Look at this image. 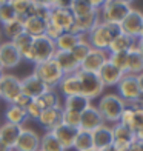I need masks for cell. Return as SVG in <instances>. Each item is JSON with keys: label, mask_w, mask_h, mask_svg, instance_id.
Masks as SVG:
<instances>
[{"label": "cell", "mask_w": 143, "mask_h": 151, "mask_svg": "<svg viewBox=\"0 0 143 151\" xmlns=\"http://www.w3.org/2000/svg\"><path fill=\"white\" fill-rule=\"evenodd\" d=\"M122 34L120 25L114 23H106V22H97V25L88 32V42H89L91 48L94 50H102L108 51V46L111 45V42Z\"/></svg>", "instance_id": "obj_1"}, {"label": "cell", "mask_w": 143, "mask_h": 151, "mask_svg": "<svg viewBox=\"0 0 143 151\" xmlns=\"http://www.w3.org/2000/svg\"><path fill=\"white\" fill-rule=\"evenodd\" d=\"M125 105H126V102L122 99L119 94L109 93V94L100 96L97 109H99L103 122L106 123V125L112 127V125H115V123H119Z\"/></svg>", "instance_id": "obj_2"}, {"label": "cell", "mask_w": 143, "mask_h": 151, "mask_svg": "<svg viewBox=\"0 0 143 151\" xmlns=\"http://www.w3.org/2000/svg\"><path fill=\"white\" fill-rule=\"evenodd\" d=\"M32 74H36L37 77L43 82V83L49 88V90H56L59 86L60 80L63 79V71L60 70V66L57 65V62L54 59L40 62V63L34 65Z\"/></svg>", "instance_id": "obj_3"}, {"label": "cell", "mask_w": 143, "mask_h": 151, "mask_svg": "<svg viewBox=\"0 0 143 151\" xmlns=\"http://www.w3.org/2000/svg\"><path fill=\"white\" fill-rule=\"evenodd\" d=\"M131 9V3L123 2V0H106V3L99 11V19L100 22L120 25Z\"/></svg>", "instance_id": "obj_4"}, {"label": "cell", "mask_w": 143, "mask_h": 151, "mask_svg": "<svg viewBox=\"0 0 143 151\" xmlns=\"http://www.w3.org/2000/svg\"><path fill=\"white\" fill-rule=\"evenodd\" d=\"M77 77L80 80V88H82V94L88 97L89 100L99 99L102 93H103L105 86L100 80L99 73H91V71H85V70H79L77 71Z\"/></svg>", "instance_id": "obj_5"}, {"label": "cell", "mask_w": 143, "mask_h": 151, "mask_svg": "<svg viewBox=\"0 0 143 151\" xmlns=\"http://www.w3.org/2000/svg\"><path fill=\"white\" fill-rule=\"evenodd\" d=\"M22 94V79L12 74H3L0 77V99L6 104H14V100Z\"/></svg>", "instance_id": "obj_6"}, {"label": "cell", "mask_w": 143, "mask_h": 151, "mask_svg": "<svg viewBox=\"0 0 143 151\" xmlns=\"http://www.w3.org/2000/svg\"><path fill=\"white\" fill-rule=\"evenodd\" d=\"M117 94L126 102V104L142 99V93H140L137 76L125 74L123 77H122V80L119 82V85H117Z\"/></svg>", "instance_id": "obj_7"}, {"label": "cell", "mask_w": 143, "mask_h": 151, "mask_svg": "<svg viewBox=\"0 0 143 151\" xmlns=\"http://www.w3.org/2000/svg\"><path fill=\"white\" fill-rule=\"evenodd\" d=\"M56 51L57 50H56L54 40L48 39L46 36L34 39V43H32V63L36 65V63H40V62L52 59Z\"/></svg>", "instance_id": "obj_8"}, {"label": "cell", "mask_w": 143, "mask_h": 151, "mask_svg": "<svg viewBox=\"0 0 143 151\" xmlns=\"http://www.w3.org/2000/svg\"><path fill=\"white\" fill-rule=\"evenodd\" d=\"M120 28H122V32L126 34V36L132 39H139L143 28V12L132 8L128 12V16L123 19V22L120 23Z\"/></svg>", "instance_id": "obj_9"}, {"label": "cell", "mask_w": 143, "mask_h": 151, "mask_svg": "<svg viewBox=\"0 0 143 151\" xmlns=\"http://www.w3.org/2000/svg\"><path fill=\"white\" fill-rule=\"evenodd\" d=\"M22 56L11 40L0 43V65L3 70H11V68L19 66L22 63Z\"/></svg>", "instance_id": "obj_10"}, {"label": "cell", "mask_w": 143, "mask_h": 151, "mask_svg": "<svg viewBox=\"0 0 143 151\" xmlns=\"http://www.w3.org/2000/svg\"><path fill=\"white\" fill-rule=\"evenodd\" d=\"M109 57L108 51H102V50H94L91 48V51L88 52V56L85 57V60L80 63V70L85 71H91V73H99L102 70Z\"/></svg>", "instance_id": "obj_11"}, {"label": "cell", "mask_w": 143, "mask_h": 151, "mask_svg": "<svg viewBox=\"0 0 143 151\" xmlns=\"http://www.w3.org/2000/svg\"><path fill=\"white\" fill-rule=\"evenodd\" d=\"M40 148V136L29 128H22L19 139L16 142L14 151H39Z\"/></svg>", "instance_id": "obj_12"}, {"label": "cell", "mask_w": 143, "mask_h": 151, "mask_svg": "<svg viewBox=\"0 0 143 151\" xmlns=\"http://www.w3.org/2000/svg\"><path fill=\"white\" fill-rule=\"evenodd\" d=\"M103 119H102V116L99 113L97 106H88L83 113L80 114V127L79 129H83V131H89L92 133L94 129H97L99 127L103 125Z\"/></svg>", "instance_id": "obj_13"}, {"label": "cell", "mask_w": 143, "mask_h": 151, "mask_svg": "<svg viewBox=\"0 0 143 151\" xmlns=\"http://www.w3.org/2000/svg\"><path fill=\"white\" fill-rule=\"evenodd\" d=\"M48 90H49V88H48L36 74H29V76H26V77L22 79V93L26 94L31 99L40 97V96L43 93H46Z\"/></svg>", "instance_id": "obj_14"}, {"label": "cell", "mask_w": 143, "mask_h": 151, "mask_svg": "<svg viewBox=\"0 0 143 151\" xmlns=\"http://www.w3.org/2000/svg\"><path fill=\"white\" fill-rule=\"evenodd\" d=\"M74 20L76 17L69 8H49V22L63 29L65 32L72 26Z\"/></svg>", "instance_id": "obj_15"}, {"label": "cell", "mask_w": 143, "mask_h": 151, "mask_svg": "<svg viewBox=\"0 0 143 151\" xmlns=\"http://www.w3.org/2000/svg\"><path fill=\"white\" fill-rule=\"evenodd\" d=\"M112 136H114V145L120 151L128 148L135 139H137V137H135V133L132 131V129L125 127V125H122V123L112 125Z\"/></svg>", "instance_id": "obj_16"}, {"label": "cell", "mask_w": 143, "mask_h": 151, "mask_svg": "<svg viewBox=\"0 0 143 151\" xmlns=\"http://www.w3.org/2000/svg\"><path fill=\"white\" fill-rule=\"evenodd\" d=\"M62 113H63V106H56V108H49V109H43L37 123L42 128H45L46 131H52L56 127H59L62 123Z\"/></svg>", "instance_id": "obj_17"}, {"label": "cell", "mask_w": 143, "mask_h": 151, "mask_svg": "<svg viewBox=\"0 0 143 151\" xmlns=\"http://www.w3.org/2000/svg\"><path fill=\"white\" fill-rule=\"evenodd\" d=\"M99 12H94V14L89 16H83V17H76L74 23L66 32H71L74 36H83V34H88L99 22Z\"/></svg>", "instance_id": "obj_18"}, {"label": "cell", "mask_w": 143, "mask_h": 151, "mask_svg": "<svg viewBox=\"0 0 143 151\" xmlns=\"http://www.w3.org/2000/svg\"><path fill=\"white\" fill-rule=\"evenodd\" d=\"M92 143H94V150L102 151L106 147L114 145V136H112V127L103 123L102 127L92 131Z\"/></svg>", "instance_id": "obj_19"}, {"label": "cell", "mask_w": 143, "mask_h": 151, "mask_svg": "<svg viewBox=\"0 0 143 151\" xmlns=\"http://www.w3.org/2000/svg\"><path fill=\"white\" fill-rule=\"evenodd\" d=\"M99 76H100V80L103 86H117L119 82L122 80V77L125 76L123 71H120L117 66H114L109 60L102 66V70L99 71Z\"/></svg>", "instance_id": "obj_20"}, {"label": "cell", "mask_w": 143, "mask_h": 151, "mask_svg": "<svg viewBox=\"0 0 143 151\" xmlns=\"http://www.w3.org/2000/svg\"><path fill=\"white\" fill-rule=\"evenodd\" d=\"M52 59L57 62L63 74H76L80 70V63L74 59L71 51H56Z\"/></svg>", "instance_id": "obj_21"}, {"label": "cell", "mask_w": 143, "mask_h": 151, "mask_svg": "<svg viewBox=\"0 0 143 151\" xmlns=\"http://www.w3.org/2000/svg\"><path fill=\"white\" fill-rule=\"evenodd\" d=\"M54 136L57 137V140L60 142V145H62L66 150H71L74 147V140H76V136L79 133L77 128H72V127H68L65 123H60L59 127H56L52 129Z\"/></svg>", "instance_id": "obj_22"}, {"label": "cell", "mask_w": 143, "mask_h": 151, "mask_svg": "<svg viewBox=\"0 0 143 151\" xmlns=\"http://www.w3.org/2000/svg\"><path fill=\"white\" fill-rule=\"evenodd\" d=\"M143 73V56L139 48V39L132 43L131 50L128 51V73L132 76H139Z\"/></svg>", "instance_id": "obj_23"}, {"label": "cell", "mask_w": 143, "mask_h": 151, "mask_svg": "<svg viewBox=\"0 0 143 151\" xmlns=\"http://www.w3.org/2000/svg\"><path fill=\"white\" fill-rule=\"evenodd\" d=\"M59 93H62L65 97H71V96H77L82 94V88H80V80L76 74H65L63 79L60 80V83L57 86Z\"/></svg>", "instance_id": "obj_24"}, {"label": "cell", "mask_w": 143, "mask_h": 151, "mask_svg": "<svg viewBox=\"0 0 143 151\" xmlns=\"http://www.w3.org/2000/svg\"><path fill=\"white\" fill-rule=\"evenodd\" d=\"M23 23H25V32L29 34L32 39H37V37L45 36L46 25H48V22H46L45 19L28 16V17L23 19Z\"/></svg>", "instance_id": "obj_25"}, {"label": "cell", "mask_w": 143, "mask_h": 151, "mask_svg": "<svg viewBox=\"0 0 143 151\" xmlns=\"http://www.w3.org/2000/svg\"><path fill=\"white\" fill-rule=\"evenodd\" d=\"M11 42L17 48V51L20 52L22 59L32 63V43H34V39L29 36V34L23 32V34H20L19 37H16L14 40H11Z\"/></svg>", "instance_id": "obj_26"}, {"label": "cell", "mask_w": 143, "mask_h": 151, "mask_svg": "<svg viewBox=\"0 0 143 151\" xmlns=\"http://www.w3.org/2000/svg\"><path fill=\"white\" fill-rule=\"evenodd\" d=\"M22 128L20 125H12V123L5 122L0 125V140H3L6 145H9L12 150L16 147V142L19 139L20 133H22Z\"/></svg>", "instance_id": "obj_27"}, {"label": "cell", "mask_w": 143, "mask_h": 151, "mask_svg": "<svg viewBox=\"0 0 143 151\" xmlns=\"http://www.w3.org/2000/svg\"><path fill=\"white\" fill-rule=\"evenodd\" d=\"M28 120V116L23 108H20L14 104H9L5 109V122L12 123V125H20L23 127V123Z\"/></svg>", "instance_id": "obj_28"}, {"label": "cell", "mask_w": 143, "mask_h": 151, "mask_svg": "<svg viewBox=\"0 0 143 151\" xmlns=\"http://www.w3.org/2000/svg\"><path fill=\"white\" fill-rule=\"evenodd\" d=\"M88 106H91V100L85 97L83 94H77V96H71V97H65L63 102V109H69V111H76V113H83Z\"/></svg>", "instance_id": "obj_29"}, {"label": "cell", "mask_w": 143, "mask_h": 151, "mask_svg": "<svg viewBox=\"0 0 143 151\" xmlns=\"http://www.w3.org/2000/svg\"><path fill=\"white\" fill-rule=\"evenodd\" d=\"M0 29H2V34H3L5 37H8L9 40H14L16 37L20 36V34H23V32H25V23H23V19H20V17L12 19L11 22L3 23Z\"/></svg>", "instance_id": "obj_30"}, {"label": "cell", "mask_w": 143, "mask_h": 151, "mask_svg": "<svg viewBox=\"0 0 143 151\" xmlns=\"http://www.w3.org/2000/svg\"><path fill=\"white\" fill-rule=\"evenodd\" d=\"M137 39H132V37H129L126 36V34H119L117 37H115L111 45L108 46V52L109 54H114V52H128L129 50H131V46L132 43L135 42Z\"/></svg>", "instance_id": "obj_31"}, {"label": "cell", "mask_w": 143, "mask_h": 151, "mask_svg": "<svg viewBox=\"0 0 143 151\" xmlns=\"http://www.w3.org/2000/svg\"><path fill=\"white\" fill-rule=\"evenodd\" d=\"M68 8L71 9L74 17H83V16H89V14H94V12H99L91 5L89 0H71Z\"/></svg>", "instance_id": "obj_32"}, {"label": "cell", "mask_w": 143, "mask_h": 151, "mask_svg": "<svg viewBox=\"0 0 143 151\" xmlns=\"http://www.w3.org/2000/svg\"><path fill=\"white\" fill-rule=\"evenodd\" d=\"M37 102V105L42 109H49V108H56L60 106V96L56 90H48L46 93H43L40 97L34 99Z\"/></svg>", "instance_id": "obj_33"}, {"label": "cell", "mask_w": 143, "mask_h": 151, "mask_svg": "<svg viewBox=\"0 0 143 151\" xmlns=\"http://www.w3.org/2000/svg\"><path fill=\"white\" fill-rule=\"evenodd\" d=\"M76 151H89L94 150V143H92V133L89 131H83V129H79V133L76 136V140H74V147Z\"/></svg>", "instance_id": "obj_34"}, {"label": "cell", "mask_w": 143, "mask_h": 151, "mask_svg": "<svg viewBox=\"0 0 143 151\" xmlns=\"http://www.w3.org/2000/svg\"><path fill=\"white\" fill-rule=\"evenodd\" d=\"M39 151H65V148L60 145L57 137L54 136L52 131H46L40 137V148Z\"/></svg>", "instance_id": "obj_35"}, {"label": "cell", "mask_w": 143, "mask_h": 151, "mask_svg": "<svg viewBox=\"0 0 143 151\" xmlns=\"http://www.w3.org/2000/svg\"><path fill=\"white\" fill-rule=\"evenodd\" d=\"M54 43H56L57 51H72L74 46L79 43V37L71 32H63Z\"/></svg>", "instance_id": "obj_36"}, {"label": "cell", "mask_w": 143, "mask_h": 151, "mask_svg": "<svg viewBox=\"0 0 143 151\" xmlns=\"http://www.w3.org/2000/svg\"><path fill=\"white\" fill-rule=\"evenodd\" d=\"M8 3L12 6L14 12L17 14V17H20V19L28 17L29 9H31V6H32L31 0H9Z\"/></svg>", "instance_id": "obj_37"}, {"label": "cell", "mask_w": 143, "mask_h": 151, "mask_svg": "<svg viewBox=\"0 0 143 151\" xmlns=\"http://www.w3.org/2000/svg\"><path fill=\"white\" fill-rule=\"evenodd\" d=\"M108 60H109L114 66H117L120 71H123L125 74L128 73V52H114V54H109Z\"/></svg>", "instance_id": "obj_38"}, {"label": "cell", "mask_w": 143, "mask_h": 151, "mask_svg": "<svg viewBox=\"0 0 143 151\" xmlns=\"http://www.w3.org/2000/svg\"><path fill=\"white\" fill-rule=\"evenodd\" d=\"M62 123L79 129V127H80V113L69 111V109H63V113H62Z\"/></svg>", "instance_id": "obj_39"}, {"label": "cell", "mask_w": 143, "mask_h": 151, "mask_svg": "<svg viewBox=\"0 0 143 151\" xmlns=\"http://www.w3.org/2000/svg\"><path fill=\"white\" fill-rule=\"evenodd\" d=\"M16 17H17V14L14 12V9H12V6L9 3L0 6V25L8 23V22H11V20L16 19Z\"/></svg>", "instance_id": "obj_40"}, {"label": "cell", "mask_w": 143, "mask_h": 151, "mask_svg": "<svg viewBox=\"0 0 143 151\" xmlns=\"http://www.w3.org/2000/svg\"><path fill=\"white\" fill-rule=\"evenodd\" d=\"M25 111H26V116H28V120H36V122H37L43 109L37 105V102H36V100H32L31 104L26 106Z\"/></svg>", "instance_id": "obj_41"}, {"label": "cell", "mask_w": 143, "mask_h": 151, "mask_svg": "<svg viewBox=\"0 0 143 151\" xmlns=\"http://www.w3.org/2000/svg\"><path fill=\"white\" fill-rule=\"evenodd\" d=\"M65 31L63 29H60L59 26H56L54 23H51V22H48V25H46V32H45V36L48 37V39H51V40H54V42H56V40L62 36Z\"/></svg>", "instance_id": "obj_42"}, {"label": "cell", "mask_w": 143, "mask_h": 151, "mask_svg": "<svg viewBox=\"0 0 143 151\" xmlns=\"http://www.w3.org/2000/svg\"><path fill=\"white\" fill-rule=\"evenodd\" d=\"M34 99H31V97H28V96H26V94H20L19 96V97L14 100V105H17V106H20V108H23V109H26V106H28L29 104H31V102H32Z\"/></svg>", "instance_id": "obj_43"}, {"label": "cell", "mask_w": 143, "mask_h": 151, "mask_svg": "<svg viewBox=\"0 0 143 151\" xmlns=\"http://www.w3.org/2000/svg\"><path fill=\"white\" fill-rule=\"evenodd\" d=\"M71 0H51V8H68Z\"/></svg>", "instance_id": "obj_44"}, {"label": "cell", "mask_w": 143, "mask_h": 151, "mask_svg": "<svg viewBox=\"0 0 143 151\" xmlns=\"http://www.w3.org/2000/svg\"><path fill=\"white\" fill-rule=\"evenodd\" d=\"M89 2H91V5L94 6L95 9L100 11V8H102V6H103V5L106 3V0H89Z\"/></svg>", "instance_id": "obj_45"}, {"label": "cell", "mask_w": 143, "mask_h": 151, "mask_svg": "<svg viewBox=\"0 0 143 151\" xmlns=\"http://www.w3.org/2000/svg\"><path fill=\"white\" fill-rule=\"evenodd\" d=\"M34 5H40V6H46V8H51V0H31Z\"/></svg>", "instance_id": "obj_46"}, {"label": "cell", "mask_w": 143, "mask_h": 151, "mask_svg": "<svg viewBox=\"0 0 143 151\" xmlns=\"http://www.w3.org/2000/svg\"><path fill=\"white\" fill-rule=\"evenodd\" d=\"M0 151H14L9 145H6V143L3 140H0Z\"/></svg>", "instance_id": "obj_47"}, {"label": "cell", "mask_w": 143, "mask_h": 151, "mask_svg": "<svg viewBox=\"0 0 143 151\" xmlns=\"http://www.w3.org/2000/svg\"><path fill=\"white\" fill-rule=\"evenodd\" d=\"M137 80H139V86H140V93H142V97H143V73L137 76Z\"/></svg>", "instance_id": "obj_48"}, {"label": "cell", "mask_w": 143, "mask_h": 151, "mask_svg": "<svg viewBox=\"0 0 143 151\" xmlns=\"http://www.w3.org/2000/svg\"><path fill=\"white\" fill-rule=\"evenodd\" d=\"M102 151H120V150H119L117 147H115V145H111V147H106V148H103Z\"/></svg>", "instance_id": "obj_49"}, {"label": "cell", "mask_w": 143, "mask_h": 151, "mask_svg": "<svg viewBox=\"0 0 143 151\" xmlns=\"http://www.w3.org/2000/svg\"><path fill=\"white\" fill-rule=\"evenodd\" d=\"M135 137H137L139 140H143V129H140V131L135 133Z\"/></svg>", "instance_id": "obj_50"}, {"label": "cell", "mask_w": 143, "mask_h": 151, "mask_svg": "<svg viewBox=\"0 0 143 151\" xmlns=\"http://www.w3.org/2000/svg\"><path fill=\"white\" fill-rule=\"evenodd\" d=\"M137 150L139 151H143V140H139L137 139Z\"/></svg>", "instance_id": "obj_51"}, {"label": "cell", "mask_w": 143, "mask_h": 151, "mask_svg": "<svg viewBox=\"0 0 143 151\" xmlns=\"http://www.w3.org/2000/svg\"><path fill=\"white\" fill-rule=\"evenodd\" d=\"M139 48H140V52L143 56V39H139Z\"/></svg>", "instance_id": "obj_52"}, {"label": "cell", "mask_w": 143, "mask_h": 151, "mask_svg": "<svg viewBox=\"0 0 143 151\" xmlns=\"http://www.w3.org/2000/svg\"><path fill=\"white\" fill-rule=\"evenodd\" d=\"M9 2V0H0V6H3V5H6V3H8Z\"/></svg>", "instance_id": "obj_53"}, {"label": "cell", "mask_w": 143, "mask_h": 151, "mask_svg": "<svg viewBox=\"0 0 143 151\" xmlns=\"http://www.w3.org/2000/svg\"><path fill=\"white\" fill-rule=\"evenodd\" d=\"M3 74H5V73H3V68H2V65H0V77H2Z\"/></svg>", "instance_id": "obj_54"}, {"label": "cell", "mask_w": 143, "mask_h": 151, "mask_svg": "<svg viewBox=\"0 0 143 151\" xmlns=\"http://www.w3.org/2000/svg\"><path fill=\"white\" fill-rule=\"evenodd\" d=\"M139 39H143V28H142V32H140V37Z\"/></svg>", "instance_id": "obj_55"}, {"label": "cell", "mask_w": 143, "mask_h": 151, "mask_svg": "<svg viewBox=\"0 0 143 151\" xmlns=\"http://www.w3.org/2000/svg\"><path fill=\"white\" fill-rule=\"evenodd\" d=\"M123 2H128V3H131V2H132V0H123Z\"/></svg>", "instance_id": "obj_56"}, {"label": "cell", "mask_w": 143, "mask_h": 151, "mask_svg": "<svg viewBox=\"0 0 143 151\" xmlns=\"http://www.w3.org/2000/svg\"><path fill=\"white\" fill-rule=\"evenodd\" d=\"M0 39H2V29H0Z\"/></svg>", "instance_id": "obj_57"}, {"label": "cell", "mask_w": 143, "mask_h": 151, "mask_svg": "<svg viewBox=\"0 0 143 151\" xmlns=\"http://www.w3.org/2000/svg\"><path fill=\"white\" fill-rule=\"evenodd\" d=\"M89 151H97V150H89Z\"/></svg>", "instance_id": "obj_58"}]
</instances>
